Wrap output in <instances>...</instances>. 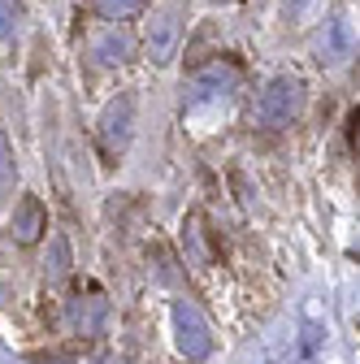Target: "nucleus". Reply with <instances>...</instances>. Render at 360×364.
<instances>
[{
    "mask_svg": "<svg viewBox=\"0 0 360 364\" xmlns=\"http://www.w3.org/2000/svg\"><path fill=\"white\" fill-rule=\"evenodd\" d=\"M100 9H109V14H130L134 0H100Z\"/></svg>",
    "mask_w": 360,
    "mask_h": 364,
    "instance_id": "obj_1",
    "label": "nucleus"
}]
</instances>
